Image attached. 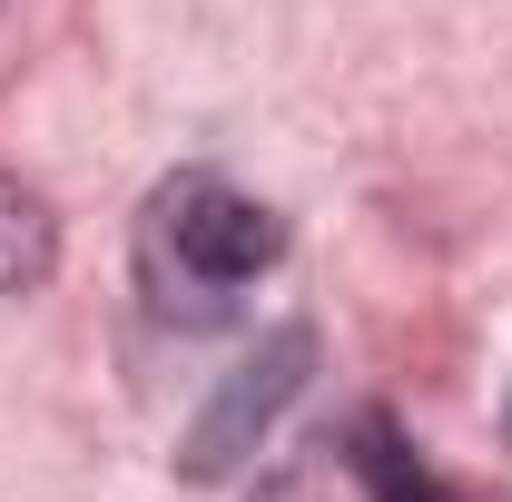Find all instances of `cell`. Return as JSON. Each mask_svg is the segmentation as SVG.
I'll use <instances>...</instances> for the list:
<instances>
[{
	"instance_id": "1",
	"label": "cell",
	"mask_w": 512,
	"mask_h": 502,
	"mask_svg": "<svg viewBox=\"0 0 512 502\" xmlns=\"http://www.w3.org/2000/svg\"><path fill=\"white\" fill-rule=\"evenodd\" d=\"M276 256H286V217L227 178H168L148 207V286H158V306L188 296V325L227 315V296L256 286Z\"/></svg>"
},
{
	"instance_id": "4",
	"label": "cell",
	"mask_w": 512,
	"mask_h": 502,
	"mask_svg": "<svg viewBox=\"0 0 512 502\" xmlns=\"http://www.w3.org/2000/svg\"><path fill=\"white\" fill-rule=\"evenodd\" d=\"M345 443H355L345 463H355V483H365V502H453L444 483H434V473L414 463V443H394V424H384V414H365V424H355Z\"/></svg>"
},
{
	"instance_id": "3",
	"label": "cell",
	"mask_w": 512,
	"mask_h": 502,
	"mask_svg": "<svg viewBox=\"0 0 512 502\" xmlns=\"http://www.w3.org/2000/svg\"><path fill=\"white\" fill-rule=\"evenodd\" d=\"M50 266H60V217H50V197L20 188V178L0 168V296L50 286Z\"/></svg>"
},
{
	"instance_id": "2",
	"label": "cell",
	"mask_w": 512,
	"mask_h": 502,
	"mask_svg": "<svg viewBox=\"0 0 512 502\" xmlns=\"http://www.w3.org/2000/svg\"><path fill=\"white\" fill-rule=\"evenodd\" d=\"M306 375H316V325H276L247 365L207 394V414H197L188 443H178V473H188V483H227V473H247L256 443L276 434V414L306 394Z\"/></svg>"
},
{
	"instance_id": "5",
	"label": "cell",
	"mask_w": 512,
	"mask_h": 502,
	"mask_svg": "<svg viewBox=\"0 0 512 502\" xmlns=\"http://www.w3.org/2000/svg\"><path fill=\"white\" fill-rule=\"evenodd\" d=\"M503 443H512V394H503Z\"/></svg>"
}]
</instances>
